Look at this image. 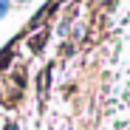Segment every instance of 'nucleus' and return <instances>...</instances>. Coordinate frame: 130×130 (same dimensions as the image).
I'll return each instance as SVG.
<instances>
[{
    "label": "nucleus",
    "mask_w": 130,
    "mask_h": 130,
    "mask_svg": "<svg viewBox=\"0 0 130 130\" xmlns=\"http://www.w3.org/2000/svg\"><path fill=\"white\" fill-rule=\"evenodd\" d=\"M6 11H9V0H0V17H3Z\"/></svg>",
    "instance_id": "f03ea898"
},
{
    "label": "nucleus",
    "mask_w": 130,
    "mask_h": 130,
    "mask_svg": "<svg viewBox=\"0 0 130 130\" xmlns=\"http://www.w3.org/2000/svg\"><path fill=\"white\" fill-rule=\"evenodd\" d=\"M127 6H130V0H127ZM122 37H124V45H130V9L122 14V20H119V28H116ZM119 88L122 91H127L130 93V59H124L122 62V68H119Z\"/></svg>",
    "instance_id": "f257e3e1"
}]
</instances>
